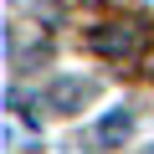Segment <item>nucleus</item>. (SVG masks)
Instances as JSON below:
<instances>
[{
	"label": "nucleus",
	"instance_id": "2",
	"mask_svg": "<svg viewBox=\"0 0 154 154\" xmlns=\"http://www.w3.org/2000/svg\"><path fill=\"white\" fill-rule=\"evenodd\" d=\"M82 98H88V82H82V77H57V82L46 88V103H51L57 113H77Z\"/></svg>",
	"mask_w": 154,
	"mask_h": 154
},
{
	"label": "nucleus",
	"instance_id": "1",
	"mask_svg": "<svg viewBox=\"0 0 154 154\" xmlns=\"http://www.w3.org/2000/svg\"><path fill=\"white\" fill-rule=\"evenodd\" d=\"M134 31L128 26H98V31H88V46L98 51V57H128L134 51Z\"/></svg>",
	"mask_w": 154,
	"mask_h": 154
},
{
	"label": "nucleus",
	"instance_id": "3",
	"mask_svg": "<svg viewBox=\"0 0 154 154\" xmlns=\"http://www.w3.org/2000/svg\"><path fill=\"white\" fill-rule=\"evenodd\" d=\"M128 128H134L128 108H108V113H103V123H98V144H123V139H128Z\"/></svg>",
	"mask_w": 154,
	"mask_h": 154
}]
</instances>
